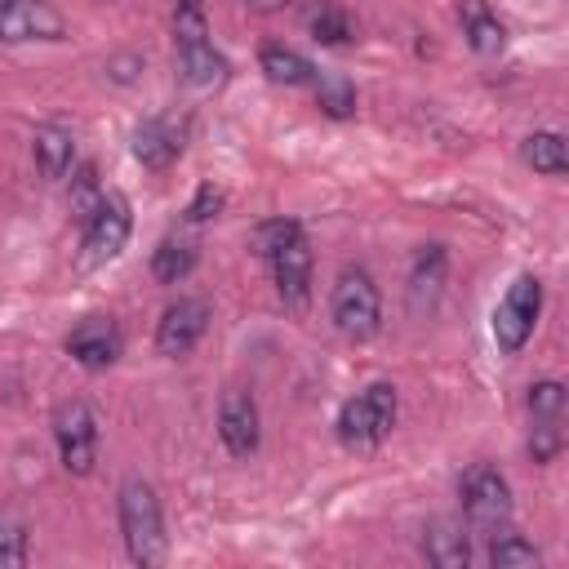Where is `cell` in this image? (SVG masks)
<instances>
[{
	"mask_svg": "<svg viewBox=\"0 0 569 569\" xmlns=\"http://www.w3.org/2000/svg\"><path fill=\"white\" fill-rule=\"evenodd\" d=\"M458 18H462V36H467V44H471L480 58L502 53V44H507V27L489 13L485 0H462V4H458Z\"/></svg>",
	"mask_w": 569,
	"mask_h": 569,
	"instance_id": "d6986e66",
	"label": "cell"
},
{
	"mask_svg": "<svg viewBox=\"0 0 569 569\" xmlns=\"http://www.w3.org/2000/svg\"><path fill=\"white\" fill-rule=\"evenodd\" d=\"M520 156H525V164H533V169L547 173V178H565V173H569V151H565V138H560L556 129L529 133L525 147H520Z\"/></svg>",
	"mask_w": 569,
	"mask_h": 569,
	"instance_id": "44dd1931",
	"label": "cell"
},
{
	"mask_svg": "<svg viewBox=\"0 0 569 569\" xmlns=\"http://www.w3.org/2000/svg\"><path fill=\"white\" fill-rule=\"evenodd\" d=\"M302 227L293 222V218H271V222H262V227H253V236H249V249L258 253V258H267L271 249H280L289 236H298Z\"/></svg>",
	"mask_w": 569,
	"mask_h": 569,
	"instance_id": "4316f807",
	"label": "cell"
},
{
	"mask_svg": "<svg viewBox=\"0 0 569 569\" xmlns=\"http://www.w3.org/2000/svg\"><path fill=\"white\" fill-rule=\"evenodd\" d=\"M133 231V218H129V200L124 196H102L93 204V213L84 218V236H80V267H102L111 262L124 240Z\"/></svg>",
	"mask_w": 569,
	"mask_h": 569,
	"instance_id": "52a82bcc",
	"label": "cell"
},
{
	"mask_svg": "<svg viewBox=\"0 0 569 569\" xmlns=\"http://www.w3.org/2000/svg\"><path fill=\"white\" fill-rule=\"evenodd\" d=\"M267 262H271L276 293L284 298V307L289 311H307V302H311V244H307V236L302 231L289 236L280 249L267 253Z\"/></svg>",
	"mask_w": 569,
	"mask_h": 569,
	"instance_id": "8fae6325",
	"label": "cell"
},
{
	"mask_svg": "<svg viewBox=\"0 0 569 569\" xmlns=\"http://www.w3.org/2000/svg\"><path fill=\"white\" fill-rule=\"evenodd\" d=\"M209 329V302L204 298H178L164 307L156 325V351L160 356H187Z\"/></svg>",
	"mask_w": 569,
	"mask_h": 569,
	"instance_id": "7c38bea8",
	"label": "cell"
},
{
	"mask_svg": "<svg viewBox=\"0 0 569 569\" xmlns=\"http://www.w3.org/2000/svg\"><path fill=\"white\" fill-rule=\"evenodd\" d=\"M218 209H222V191L213 182H204L196 191V200L187 204V222H209V218H218Z\"/></svg>",
	"mask_w": 569,
	"mask_h": 569,
	"instance_id": "f1b7e54d",
	"label": "cell"
},
{
	"mask_svg": "<svg viewBox=\"0 0 569 569\" xmlns=\"http://www.w3.org/2000/svg\"><path fill=\"white\" fill-rule=\"evenodd\" d=\"M120 351H124V333H120V325H116L111 316H84V320L67 333V356H71L80 369H89V373L111 369V365L120 360Z\"/></svg>",
	"mask_w": 569,
	"mask_h": 569,
	"instance_id": "9c48e42d",
	"label": "cell"
},
{
	"mask_svg": "<svg viewBox=\"0 0 569 569\" xmlns=\"http://www.w3.org/2000/svg\"><path fill=\"white\" fill-rule=\"evenodd\" d=\"M396 409H400V396L391 382H369L365 391H356L342 409H338V440L347 449H378L391 427H396Z\"/></svg>",
	"mask_w": 569,
	"mask_h": 569,
	"instance_id": "3957f363",
	"label": "cell"
},
{
	"mask_svg": "<svg viewBox=\"0 0 569 569\" xmlns=\"http://www.w3.org/2000/svg\"><path fill=\"white\" fill-rule=\"evenodd\" d=\"M218 436L227 445L231 458H249L262 440V418H258V400L244 387H231L218 405Z\"/></svg>",
	"mask_w": 569,
	"mask_h": 569,
	"instance_id": "4fadbf2b",
	"label": "cell"
},
{
	"mask_svg": "<svg viewBox=\"0 0 569 569\" xmlns=\"http://www.w3.org/2000/svg\"><path fill=\"white\" fill-rule=\"evenodd\" d=\"M458 498H462V525L480 538H498L502 529H511V485L498 467L489 462H471L458 480Z\"/></svg>",
	"mask_w": 569,
	"mask_h": 569,
	"instance_id": "7a4b0ae2",
	"label": "cell"
},
{
	"mask_svg": "<svg viewBox=\"0 0 569 569\" xmlns=\"http://www.w3.org/2000/svg\"><path fill=\"white\" fill-rule=\"evenodd\" d=\"M307 31H311L316 44H329V49L356 40V22H351V13H347L342 4H333V0H320V4L307 13Z\"/></svg>",
	"mask_w": 569,
	"mask_h": 569,
	"instance_id": "ffe728a7",
	"label": "cell"
},
{
	"mask_svg": "<svg viewBox=\"0 0 569 569\" xmlns=\"http://www.w3.org/2000/svg\"><path fill=\"white\" fill-rule=\"evenodd\" d=\"M67 22L49 0H0V44L62 40Z\"/></svg>",
	"mask_w": 569,
	"mask_h": 569,
	"instance_id": "30bf717a",
	"label": "cell"
},
{
	"mask_svg": "<svg viewBox=\"0 0 569 569\" xmlns=\"http://www.w3.org/2000/svg\"><path fill=\"white\" fill-rule=\"evenodd\" d=\"M258 67H262L267 80H276V84H311V76H316V62H307L302 53H293V49H284V44H267V49L258 53Z\"/></svg>",
	"mask_w": 569,
	"mask_h": 569,
	"instance_id": "7402d4cb",
	"label": "cell"
},
{
	"mask_svg": "<svg viewBox=\"0 0 569 569\" xmlns=\"http://www.w3.org/2000/svg\"><path fill=\"white\" fill-rule=\"evenodd\" d=\"M422 556L436 569H467L471 565V529L462 520H431L422 529Z\"/></svg>",
	"mask_w": 569,
	"mask_h": 569,
	"instance_id": "2e32d148",
	"label": "cell"
},
{
	"mask_svg": "<svg viewBox=\"0 0 569 569\" xmlns=\"http://www.w3.org/2000/svg\"><path fill=\"white\" fill-rule=\"evenodd\" d=\"M311 89H316V102H320L325 116H333V120L356 116V89H351V80H347L342 71H320V67H316Z\"/></svg>",
	"mask_w": 569,
	"mask_h": 569,
	"instance_id": "603a6c76",
	"label": "cell"
},
{
	"mask_svg": "<svg viewBox=\"0 0 569 569\" xmlns=\"http://www.w3.org/2000/svg\"><path fill=\"white\" fill-rule=\"evenodd\" d=\"M249 9H258V13H276V9H284L289 0H244Z\"/></svg>",
	"mask_w": 569,
	"mask_h": 569,
	"instance_id": "f546056e",
	"label": "cell"
},
{
	"mask_svg": "<svg viewBox=\"0 0 569 569\" xmlns=\"http://www.w3.org/2000/svg\"><path fill=\"white\" fill-rule=\"evenodd\" d=\"M31 156H36V169H40L49 182H58V178H67V173L76 169V142H71V133L58 129V124H40V129L31 133Z\"/></svg>",
	"mask_w": 569,
	"mask_h": 569,
	"instance_id": "ac0fdd59",
	"label": "cell"
},
{
	"mask_svg": "<svg viewBox=\"0 0 569 569\" xmlns=\"http://www.w3.org/2000/svg\"><path fill=\"white\" fill-rule=\"evenodd\" d=\"M129 147H133V160H138V164H147V169H169V164L182 156V147H187V124H178V120H169V116H151V120H142V124L133 129Z\"/></svg>",
	"mask_w": 569,
	"mask_h": 569,
	"instance_id": "5bb4252c",
	"label": "cell"
},
{
	"mask_svg": "<svg viewBox=\"0 0 569 569\" xmlns=\"http://www.w3.org/2000/svg\"><path fill=\"white\" fill-rule=\"evenodd\" d=\"M53 440L58 458L71 476H89L98 462V418L84 400H62L53 409Z\"/></svg>",
	"mask_w": 569,
	"mask_h": 569,
	"instance_id": "8992f818",
	"label": "cell"
},
{
	"mask_svg": "<svg viewBox=\"0 0 569 569\" xmlns=\"http://www.w3.org/2000/svg\"><path fill=\"white\" fill-rule=\"evenodd\" d=\"M538 311H542V280L538 276H516V284L493 307V342H498L502 356H516L533 338Z\"/></svg>",
	"mask_w": 569,
	"mask_h": 569,
	"instance_id": "5b68a950",
	"label": "cell"
},
{
	"mask_svg": "<svg viewBox=\"0 0 569 569\" xmlns=\"http://www.w3.org/2000/svg\"><path fill=\"white\" fill-rule=\"evenodd\" d=\"M31 556V529L18 511H0V569H22Z\"/></svg>",
	"mask_w": 569,
	"mask_h": 569,
	"instance_id": "484cf974",
	"label": "cell"
},
{
	"mask_svg": "<svg viewBox=\"0 0 569 569\" xmlns=\"http://www.w3.org/2000/svg\"><path fill=\"white\" fill-rule=\"evenodd\" d=\"M98 200H102V191H98V169H93V164H80V169H76V182H71V209H76L80 218H89Z\"/></svg>",
	"mask_w": 569,
	"mask_h": 569,
	"instance_id": "83f0119b",
	"label": "cell"
},
{
	"mask_svg": "<svg viewBox=\"0 0 569 569\" xmlns=\"http://www.w3.org/2000/svg\"><path fill=\"white\" fill-rule=\"evenodd\" d=\"M116 516H120V538L124 551L138 569H156L169 556V538H164V511L156 489L142 476H129L116 493Z\"/></svg>",
	"mask_w": 569,
	"mask_h": 569,
	"instance_id": "6da1fadb",
	"label": "cell"
},
{
	"mask_svg": "<svg viewBox=\"0 0 569 569\" xmlns=\"http://www.w3.org/2000/svg\"><path fill=\"white\" fill-rule=\"evenodd\" d=\"M329 316H333L338 333L351 342H369L382 329V298H378V284L365 267L338 271L333 293H329Z\"/></svg>",
	"mask_w": 569,
	"mask_h": 569,
	"instance_id": "277c9868",
	"label": "cell"
},
{
	"mask_svg": "<svg viewBox=\"0 0 569 569\" xmlns=\"http://www.w3.org/2000/svg\"><path fill=\"white\" fill-rule=\"evenodd\" d=\"M529 418H533V431H529V458L533 462H551L565 445V387L556 378H542L529 387Z\"/></svg>",
	"mask_w": 569,
	"mask_h": 569,
	"instance_id": "ba28073f",
	"label": "cell"
},
{
	"mask_svg": "<svg viewBox=\"0 0 569 569\" xmlns=\"http://www.w3.org/2000/svg\"><path fill=\"white\" fill-rule=\"evenodd\" d=\"M178 71L196 89H218L227 84L231 62L209 44V36H191V40H178Z\"/></svg>",
	"mask_w": 569,
	"mask_h": 569,
	"instance_id": "9a60e30c",
	"label": "cell"
},
{
	"mask_svg": "<svg viewBox=\"0 0 569 569\" xmlns=\"http://www.w3.org/2000/svg\"><path fill=\"white\" fill-rule=\"evenodd\" d=\"M489 565H493V569H538L542 556H538V547H533L529 538L502 529V533L493 538V547H489Z\"/></svg>",
	"mask_w": 569,
	"mask_h": 569,
	"instance_id": "d4e9b609",
	"label": "cell"
},
{
	"mask_svg": "<svg viewBox=\"0 0 569 569\" xmlns=\"http://www.w3.org/2000/svg\"><path fill=\"white\" fill-rule=\"evenodd\" d=\"M191 271H196V244H187V240H160L151 249V276L160 284H178Z\"/></svg>",
	"mask_w": 569,
	"mask_h": 569,
	"instance_id": "cb8c5ba5",
	"label": "cell"
},
{
	"mask_svg": "<svg viewBox=\"0 0 569 569\" xmlns=\"http://www.w3.org/2000/svg\"><path fill=\"white\" fill-rule=\"evenodd\" d=\"M440 284H445V249L440 244H422L413 253V267H409V311L422 316L436 307L440 298Z\"/></svg>",
	"mask_w": 569,
	"mask_h": 569,
	"instance_id": "e0dca14e",
	"label": "cell"
}]
</instances>
